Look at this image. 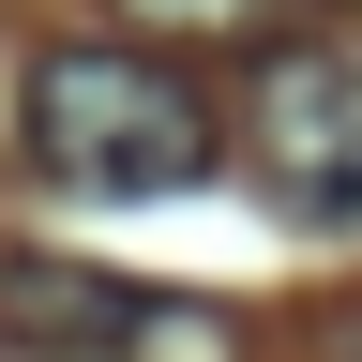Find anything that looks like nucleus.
<instances>
[{"label": "nucleus", "mask_w": 362, "mask_h": 362, "mask_svg": "<svg viewBox=\"0 0 362 362\" xmlns=\"http://www.w3.org/2000/svg\"><path fill=\"white\" fill-rule=\"evenodd\" d=\"M16 136L61 197H181L226 151L211 90L181 61H151V45H45L30 90H16Z\"/></svg>", "instance_id": "f257e3e1"}, {"label": "nucleus", "mask_w": 362, "mask_h": 362, "mask_svg": "<svg viewBox=\"0 0 362 362\" xmlns=\"http://www.w3.org/2000/svg\"><path fill=\"white\" fill-rule=\"evenodd\" d=\"M242 181L287 242H362V45H272L242 76Z\"/></svg>", "instance_id": "f03ea898"}, {"label": "nucleus", "mask_w": 362, "mask_h": 362, "mask_svg": "<svg viewBox=\"0 0 362 362\" xmlns=\"http://www.w3.org/2000/svg\"><path fill=\"white\" fill-rule=\"evenodd\" d=\"M0 317H16V347H61V362H242L211 302L121 287V272H90V257H16L0 272Z\"/></svg>", "instance_id": "7ed1b4c3"}, {"label": "nucleus", "mask_w": 362, "mask_h": 362, "mask_svg": "<svg viewBox=\"0 0 362 362\" xmlns=\"http://www.w3.org/2000/svg\"><path fill=\"white\" fill-rule=\"evenodd\" d=\"M121 16H136V30H181V45H242L272 0H121Z\"/></svg>", "instance_id": "20e7f679"}]
</instances>
